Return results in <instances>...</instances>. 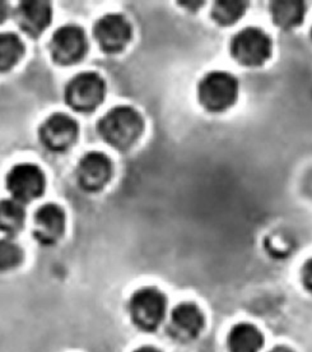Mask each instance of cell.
Returning <instances> with one entry per match:
<instances>
[{
    "label": "cell",
    "instance_id": "1",
    "mask_svg": "<svg viewBox=\"0 0 312 352\" xmlns=\"http://www.w3.org/2000/svg\"><path fill=\"white\" fill-rule=\"evenodd\" d=\"M144 122L131 106H116L97 124V131L106 143L119 151H126L138 141Z\"/></svg>",
    "mask_w": 312,
    "mask_h": 352
},
{
    "label": "cell",
    "instance_id": "2",
    "mask_svg": "<svg viewBox=\"0 0 312 352\" xmlns=\"http://www.w3.org/2000/svg\"><path fill=\"white\" fill-rule=\"evenodd\" d=\"M198 96L200 104L208 111H225L237 100L238 82L227 72H210L200 80Z\"/></svg>",
    "mask_w": 312,
    "mask_h": 352
},
{
    "label": "cell",
    "instance_id": "3",
    "mask_svg": "<svg viewBox=\"0 0 312 352\" xmlns=\"http://www.w3.org/2000/svg\"><path fill=\"white\" fill-rule=\"evenodd\" d=\"M104 94V78L95 72H85L68 82L64 96L71 109L80 113H91L102 104Z\"/></svg>",
    "mask_w": 312,
    "mask_h": 352
},
{
    "label": "cell",
    "instance_id": "4",
    "mask_svg": "<svg viewBox=\"0 0 312 352\" xmlns=\"http://www.w3.org/2000/svg\"><path fill=\"white\" fill-rule=\"evenodd\" d=\"M167 301L165 295L155 287L137 291L129 302V313L135 326L143 331H155L164 322Z\"/></svg>",
    "mask_w": 312,
    "mask_h": 352
},
{
    "label": "cell",
    "instance_id": "5",
    "mask_svg": "<svg viewBox=\"0 0 312 352\" xmlns=\"http://www.w3.org/2000/svg\"><path fill=\"white\" fill-rule=\"evenodd\" d=\"M231 53L243 65L259 67L271 55V40L260 28L247 27L234 35Z\"/></svg>",
    "mask_w": 312,
    "mask_h": 352
},
{
    "label": "cell",
    "instance_id": "6",
    "mask_svg": "<svg viewBox=\"0 0 312 352\" xmlns=\"http://www.w3.org/2000/svg\"><path fill=\"white\" fill-rule=\"evenodd\" d=\"M7 188L14 201L19 203L31 202L44 194V173L32 164H19L9 171Z\"/></svg>",
    "mask_w": 312,
    "mask_h": 352
},
{
    "label": "cell",
    "instance_id": "7",
    "mask_svg": "<svg viewBox=\"0 0 312 352\" xmlns=\"http://www.w3.org/2000/svg\"><path fill=\"white\" fill-rule=\"evenodd\" d=\"M87 37L78 26L60 27L50 41L52 59L61 65L78 63L87 53Z\"/></svg>",
    "mask_w": 312,
    "mask_h": 352
},
{
    "label": "cell",
    "instance_id": "8",
    "mask_svg": "<svg viewBox=\"0 0 312 352\" xmlns=\"http://www.w3.org/2000/svg\"><path fill=\"white\" fill-rule=\"evenodd\" d=\"M93 36L104 53H120L131 41V23L120 14H107L96 22Z\"/></svg>",
    "mask_w": 312,
    "mask_h": 352
},
{
    "label": "cell",
    "instance_id": "9",
    "mask_svg": "<svg viewBox=\"0 0 312 352\" xmlns=\"http://www.w3.org/2000/svg\"><path fill=\"white\" fill-rule=\"evenodd\" d=\"M78 124L69 115L56 113L46 119L40 128V140L49 150L67 151L78 137Z\"/></svg>",
    "mask_w": 312,
    "mask_h": 352
},
{
    "label": "cell",
    "instance_id": "10",
    "mask_svg": "<svg viewBox=\"0 0 312 352\" xmlns=\"http://www.w3.org/2000/svg\"><path fill=\"white\" fill-rule=\"evenodd\" d=\"M113 173L110 159L100 152H89L79 161L77 180L82 189L97 192L109 183Z\"/></svg>",
    "mask_w": 312,
    "mask_h": 352
},
{
    "label": "cell",
    "instance_id": "11",
    "mask_svg": "<svg viewBox=\"0 0 312 352\" xmlns=\"http://www.w3.org/2000/svg\"><path fill=\"white\" fill-rule=\"evenodd\" d=\"M204 327V317L200 309L191 302H182L171 313L168 332L175 340L189 342L199 336Z\"/></svg>",
    "mask_w": 312,
    "mask_h": 352
},
{
    "label": "cell",
    "instance_id": "12",
    "mask_svg": "<svg viewBox=\"0 0 312 352\" xmlns=\"http://www.w3.org/2000/svg\"><path fill=\"white\" fill-rule=\"evenodd\" d=\"M52 10L49 1L26 0L19 3L16 19L27 35L37 37L52 23Z\"/></svg>",
    "mask_w": 312,
    "mask_h": 352
},
{
    "label": "cell",
    "instance_id": "13",
    "mask_svg": "<svg viewBox=\"0 0 312 352\" xmlns=\"http://www.w3.org/2000/svg\"><path fill=\"white\" fill-rule=\"evenodd\" d=\"M65 229V214L56 204H45L36 212L34 235L43 244H54L63 236Z\"/></svg>",
    "mask_w": 312,
    "mask_h": 352
},
{
    "label": "cell",
    "instance_id": "14",
    "mask_svg": "<svg viewBox=\"0 0 312 352\" xmlns=\"http://www.w3.org/2000/svg\"><path fill=\"white\" fill-rule=\"evenodd\" d=\"M264 344L260 331L249 323L234 326L228 336V349L231 352H259Z\"/></svg>",
    "mask_w": 312,
    "mask_h": 352
},
{
    "label": "cell",
    "instance_id": "15",
    "mask_svg": "<svg viewBox=\"0 0 312 352\" xmlns=\"http://www.w3.org/2000/svg\"><path fill=\"white\" fill-rule=\"evenodd\" d=\"M306 7L302 1H273L270 13L273 21L285 30L298 26L304 21Z\"/></svg>",
    "mask_w": 312,
    "mask_h": 352
},
{
    "label": "cell",
    "instance_id": "16",
    "mask_svg": "<svg viewBox=\"0 0 312 352\" xmlns=\"http://www.w3.org/2000/svg\"><path fill=\"white\" fill-rule=\"evenodd\" d=\"M0 228L9 236L18 234L25 223V210L17 201H3L0 206Z\"/></svg>",
    "mask_w": 312,
    "mask_h": 352
},
{
    "label": "cell",
    "instance_id": "17",
    "mask_svg": "<svg viewBox=\"0 0 312 352\" xmlns=\"http://www.w3.org/2000/svg\"><path fill=\"white\" fill-rule=\"evenodd\" d=\"M25 54V45L16 34L0 36V69L7 72L14 67Z\"/></svg>",
    "mask_w": 312,
    "mask_h": 352
},
{
    "label": "cell",
    "instance_id": "18",
    "mask_svg": "<svg viewBox=\"0 0 312 352\" xmlns=\"http://www.w3.org/2000/svg\"><path fill=\"white\" fill-rule=\"evenodd\" d=\"M247 6L246 1L241 0H219L214 4L212 14L221 26H230L243 17Z\"/></svg>",
    "mask_w": 312,
    "mask_h": 352
},
{
    "label": "cell",
    "instance_id": "19",
    "mask_svg": "<svg viewBox=\"0 0 312 352\" xmlns=\"http://www.w3.org/2000/svg\"><path fill=\"white\" fill-rule=\"evenodd\" d=\"M23 258L22 250L14 244L7 240H1V271H7L17 267Z\"/></svg>",
    "mask_w": 312,
    "mask_h": 352
},
{
    "label": "cell",
    "instance_id": "20",
    "mask_svg": "<svg viewBox=\"0 0 312 352\" xmlns=\"http://www.w3.org/2000/svg\"><path fill=\"white\" fill-rule=\"evenodd\" d=\"M302 280H304V286L312 292V259L304 264L302 270Z\"/></svg>",
    "mask_w": 312,
    "mask_h": 352
},
{
    "label": "cell",
    "instance_id": "21",
    "mask_svg": "<svg viewBox=\"0 0 312 352\" xmlns=\"http://www.w3.org/2000/svg\"><path fill=\"white\" fill-rule=\"evenodd\" d=\"M134 352H161L159 350H157V349H155V347H149V346H147V347H140V349H138L137 351Z\"/></svg>",
    "mask_w": 312,
    "mask_h": 352
},
{
    "label": "cell",
    "instance_id": "22",
    "mask_svg": "<svg viewBox=\"0 0 312 352\" xmlns=\"http://www.w3.org/2000/svg\"><path fill=\"white\" fill-rule=\"evenodd\" d=\"M270 352H293L291 349H288V347H283V346H279V347H276V349H273Z\"/></svg>",
    "mask_w": 312,
    "mask_h": 352
}]
</instances>
